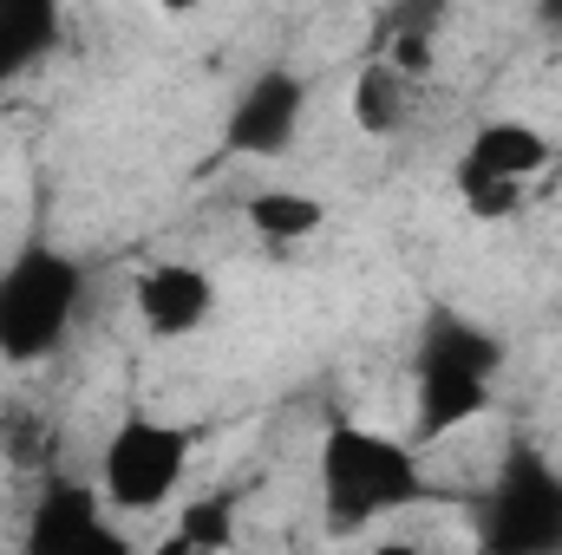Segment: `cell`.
<instances>
[{"label": "cell", "instance_id": "6da1fadb", "mask_svg": "<svg viewBox=\"0 0 562 555\" xmlns=\"http://www.w3.org/2000/svg\"><path fill=\"white\" fill-rule=\"evenodd\" d=\"M504 373H510V333L491 327V320H477L471 307L431 301L419 314L413 353H406V380H413L406 438L419 451H431V444L471 431L477 418L497 412Z\"/></svg>", "mask_w": 562, "mask_h": 555}, {"label": "cell", "instance_id": "7a4b0ae2", "mask_svg": "<svg viewBox=\"0 0 562 555\" xmlns=\"http://www.w3.org/2000/svg\"><path fill=\"white\" fill-rule=\"evenodd\" d=\"M438 503L425 451L406 431H380L367 418H334L314 444V510L334 543H353L393 517Z\"/></svg>", "mask_w": 562, "mask_h": 555}, {"label": "cell", "instance_id": "3957f363", "mask_svg": "<svg viewBox=\"0 0 562 555\" xmlns=\"http://www.w3.org/2000/svg\"><path fill=\"white\" fill-rule=\"evenodd\" d=\"M86 307H92V262L53 236H20L0 256V366L59 360Z\"/></svg>", "mask_w": 562, "mask_h": 555}, {"label": "cell", "instance_id": "277c9868", "mask_svg": "<svg viewBox=\"0 0 562 555\" xmlns=\"http://www.w3.org/2000/svg\"><path fill=\"white\" fill-rule=\"evenodd\" d=\"M471 555H562V464L537 438H510L464 503Z\"/></svg>", "mask_w": 562, "mask_h": 555}, {"label": "cell", "instance_id": "5b68a950", "mask_svg": "<svg viewBox=\"0 0 562 555\" xmlns=\"http://www.w3.org/2000/svg\"><path fill=\"white\" fill-rule=\"evenodd\" d=\"M196 451H203L196 424L132 406V412L99 438L92 490H99V503H105L119 523L157 517V510H170V503L183 497V484H190V471H196Z\"/></svg>", "mask_w": 562, "mask_h": 555}, {"label": "cell", "instance_id": "8992f818", "mask_svg": "<svg viewBox=\"0 0 562 555\" xmlns=\"http://www.w3.org/2000/svg\"><path fill=\"white\" fill-rule=\"evenodd\" d=\"M557 163V138L517 112H497V118H477L471 138L458 144L451 157V190L464 203V216L477 223H510L524 216L530 190L550 177Z\"/></svg>", "mask_w": 562, "mask_h": 555}, {"label": "cell", "instance_id": "52a82bcc", "mask_svg": "<svg viewBox=\"0 0 562 555\" xmlns=\"http://www.w3.org/2000/svg\"><path fill=\"white\" fill-rule=\"evenodd\" d=\"M307 118H314V79L294 59H262L229 92L216 138H223L229 157H243V163H276V157H288L301 144Z\"/></svg>", "mask_w": 562, "mask_h": 555}, {"label": "cell", "instance_id": "ba28073f", "mask_svg": "<svg viewBox=\"0 0 562 555\" xmlns=\"http://www.w3.org/2000/svg\"><path fill=\"white\" fill-rule=\"evenodd\" d=\"M7 555H150L138 543L132 523H119L92 477H72V471H53L33 503H26V523H20V543Z\"/></svg>", "mask_w": 562, "mask_h": 555}, {"label": "cell", "instance_id": "9c48e42d", "mask_svg": "<svg viewBox=\"0 0 562 555\" xmlns=\"http://www.w3.org/2000/svg\"><path fill=\"white\" fill-rule=\"evenodd\" d=\"M216 314H223V287L190 256H157V262H144L132 275V320H138L144 340H157V347L196 340Z\"/></svg>", "mask_w": 562, "mask_h": 555}, {"label": "cell", "instance_id": "30bf717a", "mask_svg": "<svg viewBox=\"0 0 562 555\" xmlns=\"http://www.w3.org/2000/svg\"><path fill=\"white\" fill-rule=\"evenodd\" d=\"M347 118H353L360 138H373V144L406 138L419 125V79H406L386 59H360L353 86H347Z\"/></svg>", "mask_w": 562, "mask_h": 555}, {"label": "cell", "instance_id": "8fae6325", "mask_svg": "<svg viewBox=\"0 0 562 555\" xmlns=\"http://www.w3.org/2000/svg\"><path fill=\"white\" fill-rule=\"evenodd\" d=\"M66 39V7L53 0H0V99L40 72Z\"/></svg>", "mask_w": 562, "mask_h": 555}, {"label": "cell", "instance_id": "7c38bea8", "mask_svg": "<svg viewBox=\"0 0 562 555\" xmlns=\"http://www.w3.org/2000/svg\"><path fill=\"white\" fill-rule=\"evenodd\" d=\"M243 223H249V236L269 242V249H301V242H314V236L327 229V203H321L314 190H301V183H262V190L243 203Z\"/></svg>", "mask_w": 562, "mask_h": 555}, {"label": "cell", "instance_id": "4fadbf2b", "mask_svg": "<svg viewBox=\"0 0 562 555\" xmlns=\"http://www.w3.org/2000/svg\"><path fill=\"white\" fill-rule=\"evenodd\" d=\"M170 543H183L190 555H223L236 543V503L229 497H190V503H177Z\"/></svg>", "mask_w": 562, "mask_h": 555}, {"label": "cell", "instance_id": "5bb4252c", "mask_svg": "<svg viewBox=\"0 0 562 555\" xmlns=\"http://www.w3.org/2000/svg\"><path fill=\"white\" fill-rule=\"evenodd\" d=\"M367 555H425V543H413V536H380Z\"/></svg>", "mask_w": 562, "mask_h": 555}]
</instances>
